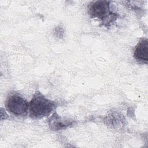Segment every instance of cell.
<instances>
[{
  "mask_svg": "<svg viewBox=\"0 0 148 148\" xmlns=\"http://www.w3.org/2000/svg\"><path fill=\"white\" fill-rule=\"evenodd\" d=\"M56 107L55 102L46 98L37 91L29 103V116L33 119H41L49 115Z\"/></svg>",
  "mask_w": 148,
  "mask_h": 148,
  "instance_id": "obj_1",
  "label": "cell"
},
{
  "mask_svg": "<svg viewBox=\"0 0 148 148\" xmlns=\"http://www.w3.org/2000/svg\"><path fill=\"white\" fill-rule=\"evenodd\" d=\"M88 13L92 18H97L105 24L111 23L116 15L110 10V2L97 1L91 2L88 7Z\"/></svg>",
  "mask_w": 148,
  "mask_h": 148,
  "instance_id": "obj_2",
  "label": "cell"
},
{
  "mask_svg": "<svg viewBox=\"0 0 148 148\" xmlns=\"http://www.w3.org/2000/svg\"><path fill=\"white\" fill-rule=\"evenodd\" d=\"M6 110L12 115L18 117L25 116L29 111V103L17 94L9 95L5 103Z\"/></svg>",
  "mask_w": 148,
  "mask_h": 148,
  "instance_id": "obj_3",
  "label": "cell"
},
{
  "mask_svg": "<svg viewBox=\"0 0 148 148\" xmlns=\"http://www.w3.org/2000/svg\"><path fill=\"white\" fill-rule=\"evenodd\" d=\"M148 42L147 39L141 40L136 45L134 56L135 58L140 62L147 64L148 61Z\"/></svg>",
  "mask_w": 148,
  "mask_h": 148,
  "instance_id": "obj_4",
  "label": "cell"
},
{
  "mask_svg": "<svg viewBox=\"0 0 148 148\" xmlns=\"http://www.w3.org/2000/svg\"><path fill=\"white\" fill-rule=\"evenodd\" d=\"M72 122L67 121L66 120H62L61 118L56 113H54L51 117L49 119V124L51 129L53 130H59L65 128L69 126Z\"/></svg>",
  "mask_w": 148,
  "mask_h": 148,
  "instance_id": "obj_5",
  "label": "cell"
}]
</instances>
